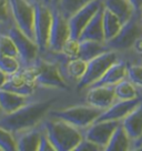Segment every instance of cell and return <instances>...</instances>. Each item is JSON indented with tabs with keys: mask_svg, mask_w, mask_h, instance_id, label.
I'll return each instance as SVG.
<instances>
[{
	"mask_svg": "<svg viewBox=\"0 0 142 151\" xmlns=\"http://www.w3.org/2000/svg\"><path fill=\"white\" fill-rule=\"evenodd\" d=\"M57 101L56 97L43 96L24 104L14 112L2 113L0 116V127L11 132L37 127L47 118Z\"/></svg>",
	"mask_w": 142,
	"mask_h": 151,
	"instance_id": "cell-1",
	"label": "cell"
},
{
	"mask_svg": "<svg viewBox=\"0 0 142 151\" xmlns=\"http://www.w3.org/2000/svg\"><path fill=\"white\" fill-rule=\"evenodd\" d=\"M42 124L57 151H75L83 138V130L61 119L47 117Z\"/></svg>",
	"mask_w": 142,
	"mask_h": 151,
	"instance_id": "cell-2",
	"label": "cell"
},
{
	"mask_svg": "<svg viewBox=\"0 0 142 151\" xmlns=\"http://www.w3.org/2000/svg\"><path fill=\"white\" fill-rule=\"evenodd\" d=\"M26 68L32 73L40 88L62 91L70 89V85L63 79L58 63L46 53H40L36 61Z\"/></svg>",
	"mask_w": 142,
	"mask_h": 151,
	"instance_id": "cell-3",
	"label": "cell"
},
{
	"mask_svg": "<svg viewBox=\"0 0 142 151\" xmlns=\"http://www.w3.org/2000/svg\"><path fill=\"white\" fill-rule=\"evenodd\" d=\"M101 112L102 110L85 102V104H76L68 108H53L49 112L48 117L61 119L81 130H85V128H88L99 118Z\"/></svg>",
	"mask_w": 142,
	"mask_h": 151,
	"instance_id": "cell-4",
	"label": "cell"
},
{
	"mask_svg": "<svg viewBox=\"0 0 142 151\" xmlns=\"http://www.w3.org/2000/svg\"><path fill=\"white\" fill-rule=\"evenodd\" d=\"M122 56L119 52L109 49L108 51L101 53L95 58L91 59L87 62V70L83 77L78 81L76 85L77 91H85L90 86L99 80L104 75V72L109 69L115 61L121 59Z\"/></svg>",
	"mask_w": 142,
	"mask_h": 151,
	"instance_id": "cell-5",
	"label": "cell"
},
{
	"mask_svg": "<svg viewBox=\"0 0 142 151\" xmlns=\"http://www.w3.org/2000/svg\"><path fill=\"white\" fill-rule=\"evenodd\" d=\"M142 35V20L141 16L139 14H133L128 21L123 24L121 30L118 32V35L108 41L107 46L109 49L119 52L121 56L126 57L128 55L133 42L136 41L138 37Z\"/></svg>",
	"mask_w": 142,
	"mask_h": 151,
	"instance_id": "cell-6",
	"label": "cell"
},
{
	"mask_svg": "<svg viewBox=\"0 0 142 151\" xmlns=\"http://www.w3.org/2000/svg\"><path fill=\"white\" fill-rule=\"evenodd\" d=\"M52 22L51 9L42 1H34V19H33V35L34 41L38 45L40 53L48 50V42Z\"/></svg>",
	"mask_w": 142,
	"mask_h": 151,
	"instance_id": "cell-7",
	"label": "cell"
},
{
	"mask_svg": "<svg viewBox=\"0 0 142 151\" xmlns=\"http://www.w3.org/2000/svg\"><path fill=\"white\" fill-rule=\"evenodd\" d=\"M6 33L9 35V37L12 39V41L16 45L19 55V60L21 62V68H26L32 65L40 55L39 47L36 41L22 32L16 26V24H12Z\"/></svg>",
	"mask_w": 142,
	"mask_h": 151,
	"instance_id": "cell-8",
	"label": "cell"
},
{
	"mask_svg": "<svg viewBox=\"0 0 142 151\" xmlns=\"http://www.w3.org/2000/svg\"><path fill=\"white\" fill-rule=\"evenodd\" d=\"M2 89L24 96H36L41 93L42 90H48L39 87L28 68H21L17 72L8 76Z\"/></svg>",
	"mask_w": 142,
	"mask_h": 151,
	"instance_id": "cell-9",
	"label": "cell"
},
{
	"mask_svg": "<svg viewBox=\"0 0 142 151\" xmlns=\"http://www.w3.org/2000/svg\"><path fill=\"white\" fill-rule=\"evenodd\" d=\"M12 17L16 26L34 40L33 35V19H34V2L29 0H9Z\"/></svg>",
	"mask_w": 142,
	"mask_h": 151,
	"instance_id": "cell-10",
	"label": "cell"
},
{
	"mask_svg": "<svg viewBox=\"0 0 142 151\" xmlns=\"http://www.w3.org/2000/svg\"><path fill=\"white\" fill-rule=\"evenodd\" d=\"M52 22L48 42V50L51 52H60L63 45L70 38V28L68 19L58 8L51 9Z\"/></svg>",
	"mask_w": 142,
	"mask_h": 151,
	"instance_id": "cell-11",
	"label": "cell"
},
{
	"mask_svg": "<svg viewBox=\"0 0 142 151\" xmlns=\"http://www.w3.org/2000/svg\"><path fill=\"white\" fill-rule=\"evenodd\" d=\"M120 123L121 121L118 120H95L83 130V137L93 141L105 150L108 142Z\"/></svg>",
	"mask_w": 142,
	"mask_h": 151,
	"instance_id": "cell-12",
	"label": "cell"
},
{
	"mask_svg": "<svg viewBox=\"0 0 142 151\" xmlns=\"http://www.w3.org/2000/svg\"><path fill=\"white\" fill-rule=\"evenodd\" d=\"M102 0H92L88 5L79 9L76 14H73L68 19L69 28H70V37L79 39L81 32L83 31L85 26L95 16V14L101 8Z\"/></svg>",
	"mask_w": 142,
	"mask_h": 151,
	"instance_id": "cell-13",
	"label": "cell"
},
{
	"mask_svg": "<svg viewBox=\"0 0 142 151\" xmlns=\"http://www.w3.org/2000/svg\"><path fill=\"white\" fill-rule=\"evenodd\" d=\"M85 102L100 110L108 109L115 101L114 86H97L85 89Z\"/></svg>",
	"mask_w": 142,
	"mask_h": 151,
	"instance_id": "cell-14",
	"label": "cell"
},
{
	"mask_svg": "<svg viewBox=\"0 0 142 151\" xmlns=\"http://www.w3.org/2000/svg\"><path fill=\"white\" fill-rule=\"evenodd\" d=\"M43 122V121H42ZM43 131V124L37 127L12 132L18 151H38L40 137Z\"/></svg>",
	"mask_w": 142,
	"mask_h": 151,
	"instance_id": "cell-15",
	"label": "cell"
},
{
	"mask_svg": "<svg viewBox=\"0 0 142 151\" xmlns=\"http://www.w3.org/2000/svg\"><path fill=\"white\" fill-rule=\"evenodd\" d=\"M43 96L44 94L42 92L36 96H24V94L12 92L9 90L0 89V108L4 113L14 112L16 110L24 107V104Z\"/></svg>",
	"mask_w": 142,
	"mask_h": 151,
	"instance_id": "cell-16",
	"label": "cell"
},
{
	"mask_svg": "<svg viewBox=\"0 0 142 151\" xmlns=\"http://www.w3.org/2000/svg\"><path fill=\"white\" fill-rule=\"evenodd\" d=\"M142 101V98L132 100H115L108 109L103 110L97 120H118L121 121L131 110Z\"/></svg>",
	"mask_w": 142,
	"mask_h": 151,
	"instance_id": "cell-17",
	"label": "cell"
},
{
	"mask_svg": "<svg viewBox=\"0 0 142 151\" xmlns=\"http://www.w3.org/2000/svg\"><path fill=\"white\" fill-rule=\"evenodd\" d=\"M121 124L132 140V145L142 138V101L121 120ZM132 148V147H131Z\"/></svg>",
	"mask_w": 142,
	"mask_h": 151,
	"instance_id": "cell-18",
	"label": "cell"
},
{
	"mask_svg": "<svg viewBox=\"0 0 142 151\" xmlns=\"http://www.w3.org/2000/svg\"><path fill=\"white\" fill-rule=\"evenodd\" d=\"M79 40H95L105 42L103 32V5L85 26L79 37Z\"/></svg>",
	"mask_w": 142,
	"mask_h": 151,
	"instance_id": "cell-19",
	"label": "cell"
},
{
	"mask_svg": "<svg viewBox=\"0 0 142 151\" xmlns=\"http://www.w3.org/2000/svg\"><path fill=\"white\" fill-rule=\"evenodd\" d=\"M127 60L124 58L119 59L110 67L108 70L104 72V75L99 80L95 82L90 87H97V86H115L118 82L127 78ZM89 87V88H90Z\"/></svg>",
	"mask_w": 142,
	"mask_h": 151,
	"instance_id": "cell-20",
	"label": "cell"
},
{
	"mask_svg": "<svg viewBox=\"0 0 142 151\" xmlns=\"http://www.w3.org/2000/svg\"><path fill=\"white\" fill-rule=\"evenodd\" d=\"M79 55L78 58L83 59L85 61H89L103 52L108 51L109 47L105 42L95 41V40H79Z\"/></svg>",
	"mask_w": 142,
	"mask_h": 151,
	"instance_id": "cell-21",
	"label": "cell"
},
{
	"mask_svg": "<svg viewBox=\"0 0 142 151\" xmlns=\"http://www.w3.org/2000/svg\"><path fill=\"white\" fill-rule=\"evenodd\" d=\"M131 147H132V140L124 130L122 124L120 123L113 132L104 151H127L131 150Z\"/></svg>",
	"mask_w": 142,
	"mask_h": 151,
	"instance_id": "cell-22",
	"label": "cell"
},
{
	"mask_svg": "<svg viewBox=\"0 0 142 151\" xmlns=\"http://www.w3.org/2000/svg\"><path fill=\"white\" fill-rule=\"evenodd\" d=\"M102 5L105 9L114 14L123 24L134 14L133 8L129 0H102Z\"/></svg>",
	"mask_w": 142,
	"mask_h": 151,
	"instance_id": "cell-23",
	"label": "cell"
},
{
	"mask_svg": "<svg viewBox=\"0 0 142 151\" xmlns=\"http://www.w3.org/2000/svg\"><path fill=\"white\" fill-rule=\"evenodd\" d=\"M123 22L112 14L110 10L105 9L103 7V32H104V41L108 42L111 39H113L118 32L121 30Z\"/></svg>",
	"mask_w": 142,
	"mask_h": 151,
	"instance_id": "cell-24",
	"label": "cell"
},
{
	"mask_svg": "<svg viewBox=\"0 0 142 151\" xmlns=\"http://www.w3.org/2000/svg\"><path fill=\"white\" fill-rule=\"evenodd\" d=\"M114 93L117 100H132L136 98H142L137 87L128 78L123 79L114 86Z\"/></svg>",
	"mask_w": 142,
	"mask_h": 151,
	"instance_id": "cell-25",
	"label": "cell"
},
{
	"mask_svg": "<svg viewBox=\"0 0 142 151\" xmlns=\"http://www.w3.org/2000/svg\"><path fill=\"white\" fill-rule=\"evenodd\" d=\"M127 78L137 87L142 97V62L127 61Z\"/></svg>",
	"mask_w": 142,
	"mask_h": 151,
	"instance_id": "cell-26",
	"label": "cell"
},
{
	"mask_svg": "<svg viewBox=\"0 0 142 151\" xmlns=\"http://www.w3.org/2000/svg\"><path fill=\"white\" fill-rule=\"evenodd\" d=\"M14 24L9 0H0V32L6 33Z\"/></svg>",
	"mask_w": 142,
	"mask_h": 151,
	"instance_id": "cell-27",
	"label": "cell"
},
{
	"mask_svg": "<svg viewBox=\"0 0 142 151\" xmlns=\"http://www.w3.org/2000/svg\"><path fill=\"white\" fill-rule=\"evenodd\" d=\"M92 0H60L58 9L61 11V14L69 19L73 14H76L79 9L85 5H88Z\"/></svg>",
	"mask_w": 142,
	"mask_h": 151,
	"instance_id": "cell-28",
	"label": "cell"
},
{
	"mask_svg": "<svg viewBox=\"0 0 142 151\" xmlns=\"http://www.w3.org/2000/svg\"><path fill=\"white\" fill-rule=\"evenodd\" d=\"M0 69L7 75H12L21 69V62L19 58L0 53Z\"/></svg>",
	"mask_w": 142,
	"mask_h": 151,
	"instance_id": "cell-29",
	"label": "cell"
},
{
	"mask_svg": "<svg viewBox=\"0 0 142 151\" xmlns=\"http://www.w3.org/2000/svg\"><path fill=\"white\" fill-rule=\"evenodd\" d=\"M0 150L1 151L17 150V145H16L14 133L2 127H0Z\"/></svg>",
	"mask_w": 142,
	"mask_h": 151,
	"instance_id": "cell-30",
	"label": "cell"
},
{
	"mask_svg": "<svg viewBox=\"0 0 142 151\" xmlns=\"http://www.w3.org/2000/svg\"><path fill=\"white\" fill-rule=\"evenodd\" d=\"M0 53L19 58V55H18V50H17V48H16V45H14V42L12 41V39L9 37L8 33L0 32Z\"/></svg>",
	"mask_w": 142,
	"mask_h": 151,
	"instance_id": "cell-31",
	"label": "cell"
},
{
	"mask_svg": "<svg viewBox=\"0 0 142 151\" xmlns=\"http://www.w3.org/2000/svg\"><path fill=\"white\" fill-rule=\"evenodd\" d=\"M79 39H75V38H69L67 40L63 47L61 49V53H63L66 57H68L69 59H72V58H77L78 55H79Z\"/></svg>",
	"mask_w": 142,
	"mask_h": 151,
	"instance_id": "cell-32",
	"label": "cell"
},
{
	"mask_svg": "<svg viewBox=\"0 0 142 151\" xmlns=\"http://www.w3.org/2000/svg\"><path fill=\"white\" fill-rule=\"evenodd\" d=\"M103 149L93 141H91L85 137L82 138V140L79 142L75 151H102Z\"/></svg>",
	"mask_w": 142,
	"mask_h": 151,
	"instance_id": "cell-33",
	"label": "cell"
},
{
	"mask_svg": "<svg viewBox=\"0 0 142 151\" xmlns=\"http://www.w3.org/2000/svg\"><path fill=\"white\" fill-rule=\"evenodd\" d=\"M38 151H57L55 146L52 145V142L50 141L49 137L47 136L46 131H44V128H43V131L41 133V137H40Z\"/></svg>",
	"mask_w": 142,
	"mask_h": 151,
	"instance_id": "cell-34",
	"label": "cell"
},
{
	"mask_svg": "<svg viewBox=\"0 0 142 151\" xmlns=\"http://www.w3.org/2000/svg\"><path fill=\"white\" fill-rule=\"evenodd\" d=\"M136 14L142 16V0H129Z\"/></svg>",
	"mask_w": 142,
	"mask_h": 151,
	"instance_id": "cell-35",
	"label": "cell"
},
{
	"mask_svg": "<svg viewBox=\"0 0 142 151\" xmlns=\"http://www.w3.org/2000/svg\"><path fill=\"white\" fill-rule=\"evenodd\" d=\"M41 1L46 6H48L50 9H53V8H58L60 0H41Z\"/></svg>",
	"mask_w": 142,
	"mask_h": 151,
	"instance_id": "cell-36",
	"label": "cell"
},
{
	"mask_svg": "<svg viewBox=\"0 0 142 151\" xmlns=\"http://www.w3.org/2000/svg\"><path fill=\"white\" fill-rule=\"evenodd\" d=\"M7 78H8V75L0 69V89H2V88H4L6 81H7Z\"/></svg>",
	"mask_w": 142,
	"mask_h": 151,
	"instance_id": "cell-37",
	"label": "cell"
},
{
	"mask_svg": "<svg viewBox=\"0 0 142 151\" xmlns=\"http://www.w3.org/2000/svg\"><path fill=\"white\" fill-rule=\"evenodd\" d=\"M142 147V138L139 140V141L134 142L132 145V148H131V150H140V148Z\"/></svg>",
	"mask_w": 142,
	"mask_h": 151,
	"instance_id": "cell-38",
	"label": "cell"
},
{
	"mask_svg": "<svg viewBox=\"0 0 142 151\" xmlns=\"http://www.w3.org/2000/svg\"><path fill=\"white\" fill-rule=\"evenodd\" d=\"M2 113H4V112H2V110H1V108H0V116H1Z\"/></svg>",
	"mask_w": 142,
	"mask_h": 151,
	"instance_id": "cell-39",
	"label": "cell"
},
{
	"mask_svg": "<svg viewBox=\"0 0 142 151\" xmlns=\"http://www.w3.org/2000/svg\"><path fill=\"white\" fill-rule=\"evenodd\" d=\"M29 1H31V2H34V1H33V0H29Z\"/></svg>",
	"mask_w": 142,
	"mask_h": 151,
	"instance_id": "cell-40",
	"label": "cell"
},
{
	"mask_svg": "<svg viewBox=\"0 0 142 151\" xmlns=\"http://www.w3.org/2000/svg\"><path fill=\"white\" fill-rule=\"evenodd\" d=\"M140 150H142V147H141V148H140Z\"/></svg>",
	"mask_w": 142,
	"mask_h": 151,
	"instance_id": "cell-41",
	"label": "cell"
},
{
	"mask_svg": "<svg viewBox=\"0 0 142 151\" xmlns=\"http://www.w3.org/2000/svg\"><path fill=\"white\" fill-rule=\"evenodd\" d=\"M141 20H142V16H141Z\"/></svg>",
	"mask_w": 142,
	"mask_h": 151,
	"instance_id": "cell-42",
	"label": "cell"
},
{
	"mask_svg": "<svg viewBox=\"0 0 142 151\" xmlns=\"http://www.w3.org/2000/svg\"><path fill=\"white\" fill-rule=\"evenodd\" d=\"M141 62H142V59H141Z\"/></svg>",
	"mask_w": 142,
	"mask_h": 151,
	"instance_id": "cell-43",
	"label": "cell"
},
{
	"mask_svg": "<svg viewBox=\"0 0 142 151\" xmlns=\"http://www.w3.org/2000/svg\"><path fill=\"white\" fill-rule=\"evenodd\" d=\"M0 151H1V150H0Z\"/></svg>",
	"mask_w": 142,
	"mask_h": 151,
	"instance_id": "cell-44",
	"label": "cell"
}]
</instances>
